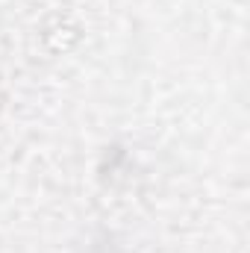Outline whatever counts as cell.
I'll return each instance as SVG.
<instances>
[]
</instances>
